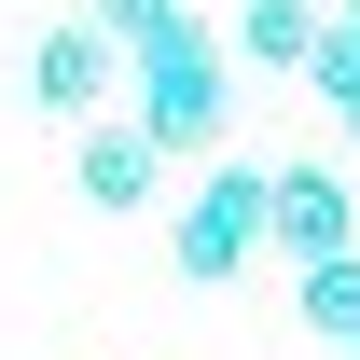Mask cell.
Instances as JSON below:
<instances>
[{
	"label": "cell",
	"mask_w": 360,
	"mask_h": 360,
	"mask_svg": "<svg viewBox=\"0 0 360 360\" xmlns=\"http://www.w3.org/2000/svg\"><path fill=\"white\" fill-rule=\"evenodd\" d=\"M125 97H139L125 125L153 139V153H208V167H222V139H236V42L208 14H180L167 42L125 56Z\"/></svg>",
	"instance_id": "cell-1"
},
{
	"label": "cell",
	"mask_w": 360,
	"mask_h": 360,
	"mask_svg": "<svg viewBox=\"0 0 360 360\" xmlns=\"http://www.w3.org/2000/svg\"><path fill=\"white\" fill-rule=\"evenodd\" d=\"M277 236V167H250V153H222V167L180 194V222H167V264L194 277V291H222L250 250Z\"/></svg>",
	"instance_id": "cell-2"
},
{
	"label": "cell",
	"mask_w": 360,
	"mask_h": 360,
	"mask_svg": "<svg viewBox=\"0 0 360 360\" xmlns=\"http://www.w3.org/2000/svg\"><path fill=\"white\" fill-rule=\"evenodd\" d=\"M264 250H291V264H347V250H360L347 167H277V236H264Z\"/></svg>",
	"instance_id": "cell-3"
},
{
	"label": "cell",
	"mask_w": 360,
	"mask_h": 360,
	"mask_svg": "<svg viewBox=\"0 0 360 360\" xmlns=\"http://www.w3.org/2000/svg\"><path fill=\"white\" fill-rule=\"evenodd\" d=\"M111 84H125V56L97 42L84 14H70V28H42V56H28V97H42L56 125H111Z\"/></svg>",
	"instance_id": "cell-4"
},
{
	"label": "cell",
	"mask_w": 360,
	"mask_h": 360,
	"mask_svg": "<svg viewBox=\"0 0 360 360\" xmlns=\"http://www.w3.org/2000/svg\"><path fill=\"white\" fill-rule=\"evenodd\" d=\"M70 180H84V208H153L167 153H153L139 125H84V139H70Z\"/></svg>",
	"instance_id": "cell-5"
},
{
	"label": "cell",
	"mask_w": 360,
	"mask_h": 360,
	"mask_svg": "<svg viewBox=\"0 0 360 360\" xmlns=\"http://www.w3.org/2000/svg\"><path fill=\"white\" fill-rule=\"evenodd\" d=\"M319 42H333V14H319V0H236V56L277 70V84H305Z\"/></svg>",
	"instance_id": "cell-6"
},
{
	"label": "cell",
	"mask_w": 360,
	"mask_h": 360,
	"mask_svg": "<svg viewBox=\"0 0 360 360\" xmlns=\"http://www.w3.org/2000/svg\"><path fill=\"white\" fill-rule=\"evenodd\" d=\"M291 319H305V333H333V347H360V250L291 277Z\"/></svg>",
	"instance_id": "cell-7"
},
{
	"label": "cell",
	"mask_w": 360,
	"mask_h": 360,
	"mask_svg": "<svg viewBox=\"0 0 360 360\" xmlns=\"http://www.w3.org/2000/svg\"><path fill=\"white\" fill-rule=\"evenodd\" d=\"M84 28H97L111 56H139V42H167V28H180V0H84Z\"/></svg>",
	"instance_id": "cell-8"
},
{
	"label": "cell",
	"mask_w": 360,
	"mask_h": 360,
	"mask_svg": "<svg viewBox=\"0 0 360 360\" xmlns=\"http://www.w3.org/2000/svg\"><path fill=\"white\" fill-rule=\"evenodd\" d=\"M305 97H319V111H333V125L360 139V42H347V28L319 42V70H305Z\"/></svg>",
	"instance_id": "cell-9"
}]
</instances>
